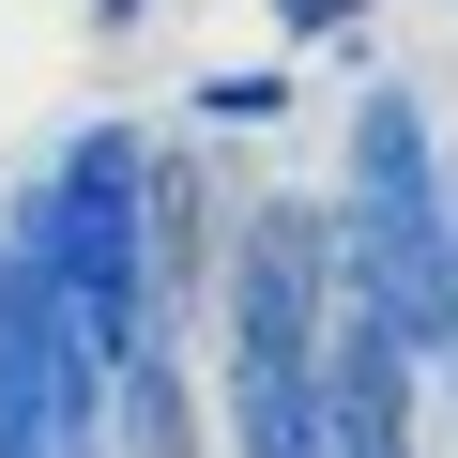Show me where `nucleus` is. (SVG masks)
<instances>
[{
    "label": "nucleus",
    "mask_w": 458,
    "mask_h": 458,
    "mask_svg": "<svg viewBox=\"0 0 458 458\" xmlns=\"http://www.w3.org/2000/svg\"><path fill=\"white\" fill-rule=\"evenodd\" d=\"M352 183H367V214H352V260L382 276V306H397V352H458V260H443V199H428V138H412V107H367V138H352Z\"/></svg>",
    "instance_id": "f257e3e1"
},
{
    "label": "nucleus",
    "mask_w": 458,
    "mask_h": 458,
    "mask_svg": "<svg viewBox=\"0 0 458 458\" xmlns=\"http://www.w3.org/2000/svg\"><path fill=\"white\" fill-rule=\"evenodd\" d=\"M321 306V214H260V245H245V443L260 458H321V412H306V321Z\"/></svg>",
    "instance_id": "f03ea898"
},
{
    "label": "nucleus",
    "mask_w": 458,
    "mask_h": 458,
    "mask_svg": "<svg viewBox=\"0 0 458 458\" xmlns=\"http://www.w3.org/2000/svg\"><path fill=\"white\" fill-rule=\"evenodd\" d=\"M77 412H92V382L62 367L47 276H31V245H0V458H47V443H62Z\"/></svg>",
    "instance_id": "7ed1b4c3"
},
{
    "label": "nucleus",
    "mask_w": 458,
    "mask_h": 458,
    "mask_svg": "<svg viewBox=\"0 0 458 458\" xmlns=\"http://www.w3.org/2000/svg\"><path fill=\"white\" fill-rule=\"evenodd\" d=\"M336 458H412V443H397V336H382V321L336 336Z\"/></svg>",
    "instance_id": "20e7f679"
},
{
    "label": "nucleus",
    "mask_w": 458,
    "mask_h": 458,
    "mask_svg": "<svg viewBox=\"0 0 458 458\" xmlns=\"http://www.w3.org/2000/svg\"><path fill=\"white\" fill-rule=\"evenodd\" d=\"M291 16H306V31H321V16H352V0H291Z\"/></svg>",
    "instance_id": "39448f33"
},
{
    "label": "nucleus",
    "mask_w": 458,
    "mask_h": 458,
    "mask_svg": "<svg viewBox=\"0 0 458 458\" xmlns=\"http://www.w3.org/2000/svg\"><path fill=\"white\" fill-rule=\"evenodd\" d=\"M107 16H123V0H107Z\"/></svg>",
    "instance_id": "423d86ee"
}]
</instances>
